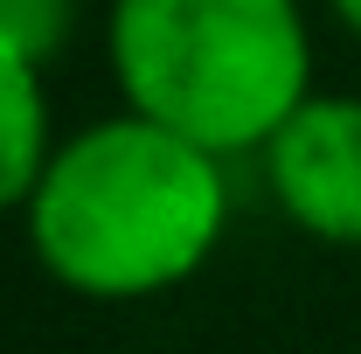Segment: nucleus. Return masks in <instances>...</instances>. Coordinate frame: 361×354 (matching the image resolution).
<instances>
[{"label":"nucleus","instance_id":"nucleus-1","mask_svg":"<svg viewBox=\"0 0 361 354\" xmlns=\"http://www.w3.org/2000/svg\"><path fill=\"white\" fill-rule=\"evenodd\" d=\"M229 160L139 111L56 139L28 195L35 264L97 306H139L188 285L229 229Z\"/></svg>","mask_w":361,"mask_h":354},{"label":"nucleus","instance_id":"nucleus-2","mask_svg":"<svg viewBox=\"0 0 361 354\" xmlns=\"http://www.w3.org/2000/svg\"><path fill=\"white\" fill-rule=\"evenodd\" d=\"M104 56L126 111L209 153H264L313 97L299 0H111Z\"/></svg>","mask_w":361,"mask_h":354},{"label":"nucleus","instance_id":"nucleus-3","mask_svg":"<svg viewBox=\"0 0 361 354\" xmlns=\"http://www.w3.org/2000/svg\"><path fill=\"white\" fill-rule=\"evenodd\" d=\"M264 188L313 243L361 250V97L313 90L257 153Z\"/></svg>","mask_w":361,"mask_h":354},{"label":"nucleus","instance_id":"nucleus-4","mask_svg":"<svg viewBox=\"0 0 361 354\" xmlns=\"http://www.w3.org/2000/svg\"><path fill=\"white\" fill-rule=\"evenodd\" d=\"M49 153H56V126H49L42 63L0 49V216H21L28 209Z\"/></svg>","mask_w":361,"mask_h":354},{"label":"nucleus","instance_id":"nucleus-5","mask_svg":"<svg viewBox=\"0 0 361 354\" xmlns=\"http://www.w3.org/2000/svg\"><path fill=\"white\" fill-rule=\"evenodd\" d=\"M77 28V0H0V49L28 56V63H56Z\"/></svg>","mask_w":361,"mask_h":354},{"label":"nucleus","instance_id":"nucleus-6","mask_svg":"<svg viewBox=\"0 0 361 354\" xmlns=\"http://www.w3.org/2000/svg\"><path fill=\"white\" fill-rule=\"evenodd\" d=\"M326 7H334V21H341V28L361 42V0H326Z\"/></svg>","mask_w":361,"mask_h":354}]
</instances>
